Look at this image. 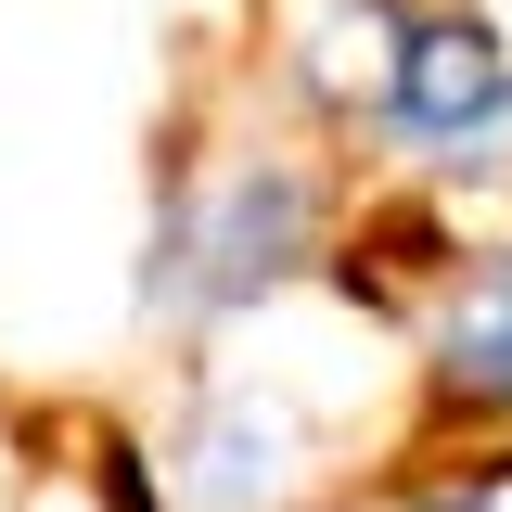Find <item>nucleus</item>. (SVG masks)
<instances>
[{
    "instance_id": "f257e3e1",
    "label": "nucleus",
    "mask_w": 512,
    "mask_h": 512,
    "mask_svg": "<svg viewBox=\"0 0 512 512\" xmlns=\"http://www.w3.org/2000/svg\"><path fill=\"white\" fill-rule=\"evenodd\" d=\"M346 244V141L308 116L282 128H218L154 167V231H141V320L167 333H231L320 282Z\"/></svg>"
},
{
    "instance_id": "f03ea898",
    "label": "nucleus",
    "mask_w": 512,
    "mask_h": 512,
    "mask_svg": "<svg viewBox=\"0 0 512 512\" xmlns=\"http://www.w3.org/2000/svg\"><path fill=\"white\" fill-rule=\"evenodd\" d=\"M397 333H410L436 436H512V231H487V244L448 231Z\"/></svg>"
},
{
    "instance_id": "7ed1b4c3",
    "label": "nucleus",
    "mask_w": 512,
    "mask_h": 512,
    "mask_svg": "<svg viewBox=\"0 0 512 512\" xmlns=\"http://www.w3.org/2000/svg\"><path fill=\"white\" fill-rule=\"evenodd\" d=\"M320 487V436L282 384H205L167 448V500L180 512H295Z\"/></svg>"
},
{
    "instance_id": "20e7f679",
    "label": "nucleus",
    "mask_w": 512,
    "mask_h": 512,
    "mask_svg": "<svg viewBox=\"0 0 512 512\" xmlns=\"http://www.w3.org/2000/svg\"><path fill=\"white\" fill-rule=\"evenodd\" d=\"M410 13L423 0H269V103L308 116L320 141H359L410 52Z\"/></svg>"
},
{
    "instance_id": "39448f33",
    "label": "nucleus",
    "mask_w": 512,
    "mask_h": 512,
    "mask_svg": "<svg viewBox=\"0 0 512 512\" xmlns=\"http://www.w3.org/2000/svg\"><path fill=\"white\" fill-rule=\"evenodd\" d=\"M397 512H512V448H474V461H448V474H423Z\"/></svg>"
}]
</instances>
